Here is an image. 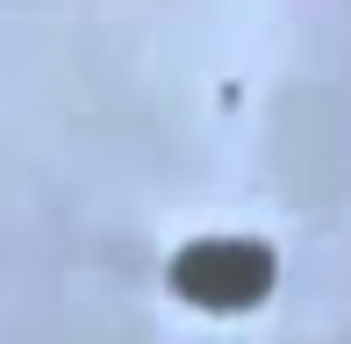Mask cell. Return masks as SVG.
<instances>
[{"mask_svg":"<svg viewBox=\"0 0 351 344\" xmlns=\"http://www.w3.org/2000/svg\"><path fill=\"white\" fill-rule=\"evenodd\" d=\"M165 287L208 316H251L280 287V251L265 237H194L165 258Z\"/></svg>","mask_w":351,"mask_h":344,"instance_id":"cell-1","label":"cell"}]
</instances>
